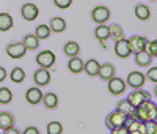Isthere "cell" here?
<instances>
[{"label": "cell", "instance_id": "1", "mask_svg": "<svg viewBox=\"0 0 157 134\" xmlns=\"http://www.w3.org/2000/svg\"><path fill=\"white\" fill-rule=\"evenodd\" d=\"M155 115H157V104L152 103L151 99L145 101L138 107H134L132 111V117L137 118L138 122H154Z\"/></svg>", "mask_w": 157, "mask_h": 134}, {"label": "cell", "instance_id": "2", "mask_svg": "<svg viewBox=\"0 0 157 134\" xmlns=\"http://www.w3.org/2000/svg\"><path fill=\"white\" fill-rule=\"evenodd\" d=\"M127 120H129V115H124V114H121V112L115 111V112H110V114L107 115V118H105V126L113 131V129L120 128V126H126V125H127Z\"/></svg>", "mask_w": 157, "mask_h": 134}, {"label": "cell", "instance_id": "3", "mask_svg": "<svg viewBox=\"0 0 157 134\" xmlns=\"http://www.w3.org/2000/svg\"><path fill=\"white\" fill-rule=\"evenodd\" d=\"M55 62H57V57L52 51H43L36 55V63L39 65V68L49 70L55 65Z\"/></svg>", "mask_w": 157, "mask_h": 134}, {"label": "cell", "instance_id": "4", "mask_svg": "<svg viewBox=\"0 0 157 134\" xmlns=\"http://www.w3.org/2000/svg\"><path fill=\"white\" fill-rule=\"evenodd\" d=\"M127 41H129V47H130V52H132V54L146 51V47H148V44H149V39H148L146 36H140V35L130 36Z\"/></svg>", "mask_w": 157, "mask_h": 134}, {"label": "cell", "instance_id": "5", "mask_svg": "<svg viewBox=\"0 0 157 134\" xmlns=\"http://www.w3.org/2000/svg\"><path fill=\"white\" fill-rule=\"evenodd\" d=\"M145 82H146V76L143 74L141 71H132V73H129V74H127L126 84H127L130 88L140 90L143 85H145Z\"/></svg>", "mask_w": 157, "mask_h": 134}, {"label": "cell", "instance_id": "6", "mask_svg": "<svg viewBox=\"0 0 157 134\" xmlns=\"http://www.w3.org/2000/svg\"><path fill=\"white\" fill-rule=\"evenodd\" d=\"M126 80H123L121 77H116V76H113L110 80H107V87H109V91L112 93V95H115V96H120V95H123L124 93V90H126Z\"/></svg>", "mask_w": 157, "mask_h": 134}, {"label": "cell", "instance_id": "7", "mask_svg": "<svg viewBox=\"0 0 157 134\" xmlns=\"http://www.w3.org/2000/svg\"><path fill=\"white\" fill-rule=\"evenodd\" d=\"M91 19H93L98 25L101 24H105L109 19H110V10L104 5H99L96 6L93 11H91Z\"/></svg>", "mask_w": 157, "mask_h": 134}, {"label": "cell", "instance_id": "8", "mask_svg": "<svg viewBox=\"0 0 157 134\" xmlns=\"http://www.w3.org/2000/svg\"><path fill=\"white\" fill-rule=\"evenodd\" d=\"M129 103L132 104V107H138L140 104H143L145 101H148V99H151V95H149V91H146V90H135V91H132L129 95Z\"/></svg>", "mask_w": 157, "mask_h": 134}, {"label": "cell", "instance_id": "9", "mask_svg": "<svg viewBox=\"0 0 157 134\" xmlns=\"http://www.w3.org/2000/svg\"><path fill=\"white\" fill-rule=\"evenodd\" d=\"M27 54V47L24 46V43H11L6 46V55H10L11 59L19 60Z\"/></svg>", "mask_w": 157, "mask_h": 134}, {"label": "cell", "instance_id": "10", "mask_svg": "<svg viewBox=\"0 0 157 134\" xmlns=\"http://www.w3.org/2000/svg\"><path fill=\"white\" fill-rule=\"evenodd\" d=\"M21 14L25 21H35L38 16H39V8L35 5V3H25L22 8H21Z\"/></svg>", "mask_w": 157, "mask_h": 134}, {"label": "cell", "instance_id": "11", "mask_svg": "<svg viewBox=\"0 0 157 134\" xmlns=\"http://www.w3.org/2000/svg\"><path fill=\"white\" fill-rule=\"evenodd\" d=\"M115 54H116V57H120V59H127L130 54V47H129V41L126 38H121V39H118V41H115Z\"/></svg>", "mask_w": 157, "mask_h": 134}, {"label": "cell", "instance_id": "12", "mask_svg": "<svg viewBox=\"0 0 157 134\" xmlns=\"http://www.w3.org/2000/svg\"><path fill=\"white\" fill-rule=\"evenodd\" d=\"M33 80L38 87H46L50 84V73L49 70H44V68H39L35 71L33 74Z\"/></svg>", "mask_w": 157, "mask_h": 134}, {"label": "cell", "instance_id": "13", "mask_svg": "<svg viewBox=\"0 0 157 134\" xmlns=\"http://www.w3.org/2000/svg\"><path fill=\"white\" fill-rule=\"evenodd\" d=\"M25 99H27L29 104L32 106H36L43 101V91L39 87H32L27 90V93H25Z\"/></svg>", "mask_w": 157, "mask_h": 134}, {"label": "cell", "instance_id": "14", "mask_svg": "<svg viewBox=\"0 0 157 134\" xmlns=\"http://www.w3.org/2000/svg\"><path fill=\"white\" fill-rule=\"evenodd\" d=\"M98 76H99L102 80H105V82H107V80H110V79L115 76V66H113L112 63H104V65H101Z\"/></svg>", "mask_w": 157, "mask_h": 134}, {"label": "cell", "instance_id": "15", "mask_svg": "<svg viewBox=\"0 0 157 134\" xmlns=\"http://www.w3.org/2000/svg\"><path fill=\"white\" fill-rule=\"evenodd\" d=\"M134 14H135V18H137L138 21H148V19L151 18V10H149V6H148V5L140 3V5H137V6H135Z\"/></svg>", "mask_w": 157, "mask_h": 134}, {"label": "cell", "instance_id": "16", "mask_svg": "<svg viewBox=\"0 0 157 134\" xmlns=\"http://www.w3.org/2000/svg\"><path fill=\"white\" fill-rule=\"evenodd\" d=\"M99 66H101V63H99L96 59H90V60L85 62V65H83V71H85L88 76L94 77V76H98V73H99Z\"/></svg>", "mask_w": 157, "mask_h": 134}, {"label": "cell", "instance_id": "17", "mask_svg": "<svg viewBox=\"0 0 157 134\" xmlns=\"http://www.w3.org/2000/svg\"><path fill=\"white\" fill-rule=\"evenodd\" d=\"M83 65H85V62L78 57V55H77V57H71L69 62H68V70H69L71 73H74V74L82 73V71H83Z\"/></svg>", "mask_w": 157, "mask_h": 134}, {"label": "cell", "instance_id": "18", "mask_svg": "<svg viewBox=\"0 0 157 134\" xmlns=\"http://www.w3.org/2000/svg\"><path fill=\"white\" fill-rule=\"evenodd\" d=\"M14 25V19L8 13H0V32H8Z\"/></svg>", "mask_w": 157, "mask_h": 134}, {"label": "cell", "instance_id": "19", "mask_svg": "<svg viewBox=\"0 0 157 134\" xmlns=\"http://www.w3.org/2000/svg\"><path fill=\"white\" fill-rule=\"evenodd\" d=\"M151 62H152V57L148 51H141L135 54V63L138 66H149Z\"/></svg>", "mask_w": 157, "mask_h": 134}, {"label": "cell", "instance_id": "20", "mask_svg": "<svg viewBox=\"0 0 157 134\" xmlns=\"http://www.w3.org/2000/svg\"><path fill=\"white\" fill-rule=\"evenodd\" d=\"M14 126V117L10 112H0V129H8Z\"/></svg>", "mask_w": 157, "mask_h": 134}, {"label": "cell", "instance_id": "21", "mask_svg": "<svg viewBox=\"0 0 157 134\" xmlns=\"http://www.w3.org/2000/svg\"><path fill=\"white\" fill-rule=\"evenodd\" d=\"M50 30L54 33H61L66 30V21H64L63 18H54L50 21Z\"/></svg>", "mask_w": 157, "mask_h": 134}, {"label": "cell", "instance_id": "22", "mask_svg": "<svg viewBox=\"0 0 157 134\" xmlns=\"http://www.w3.org/2000/svg\"><path fill=\"white\" fill-rule=\"evenodd\" d=\"M43 103L46 106V109H57L58 106V96L55 95V93H46V95H43Z\"/></svg>", "mask_w": 157, "mask_h": 134}, {"label": "cell", "instance_id": "23", "mask_svg": "<svg viewBox=\"0 0 157 134\" xmlns=\"http://www.w3.org/2000/svg\"><path fill=\"white\" fill-rule=\"evenodd\" d=\"M94 36L99 39V41H107V39L110 38V29L105 25V24H101L96 27L94 30Z\"/></svg>", "mask_w": 157, "mask_h": 134}, {"label": "cell", "instance_id": "24", "mask_svg": "<svg viewBox=\"0 0 157 134\" xmlns=\"http://www.w3.org/2000/svg\"><path fill=\"white\" fill-rule=\"evenodd\" d=\"M64 54L71 59V57H77L78 52H80V46H78V43L75 41H68L66 44H64Z\"/></svg>", "mask_w": 157, "mask_h": 134}, {"label": "cell", "instance_id": "25", "mask_svg": "<svg viewBox=\"0 0 157 134\" xmlns=\"http://www.w3.org/2000/svg\"><path fill=\"white\" fill-rule=\"evenodd\" d=\"M22 43H24L25 47H27V51H35L39 46V39L36 38V35H25Z\"/></svg>", "mask_w": 157, "mask_h": 134}, {"label": "cell", "instance_id": "26", "mask_svg": "<svg viewBox=\"0 0 157 134\" xmlns=\"http://www.w3.org/2000/svg\"><path fill=\"white\" fill-rule=\"evenodd\" d=\"M116 111L121 112V114H124V115H132L134 107H132V104L129 103V99L126 98V99H121L120 103L116 104Z\"/></svg>", "mask_w": 157, "mask_h": 134}, {"label": "cell", "instance_id": "27", "mask_svg": "<svg viewBox=\"0 0 157 134\" xmlns=\"http://www.w3.org/2000/svg\"><path fill=\"white\" fill-rule=\"evenodd\" d=\"M52 30H50V27L46 25V24H41V25H38L36 27V30H35V35L38 39H47L50 36Z\"/></svg>", "mask_w": 157, "mask_h": 134}, {"label": "cell", "instance_id": "28", "mask_svg": "<svg viewBox=\"0 0 157 134\" xmlns=\"http://www.w3.org/2000/svg\"><path fill=\"white\" fill-rule=\"evenodd\" d=\"M10 79L14 84H22L24 80H25V71L22 68H14V70L10 73Z\"/></svg>", "mask_w": 157, "mask_h": 134}, {"label": "cell", "instance_id": "29", "mask_svg": "<svg viewBox=\"0 0 157 134\" xmlns=\"http://www.w3.org/2000/svg\"><path fill=\"white\" fill-rule=\"evenodd\" d=\"M13 101V91L6 87L0 88V104H10Z\"/></svg>", "mask_w": 157, "mask_h": 134}, {"label": "cell", "instance_id": "30", "mask_svg": "<svg viewBox=\"0 0 157 134\" xmlns=\"http://www.w3.org/2000/svg\"><path fill=\"white\" fill-rule=\"evenodd\" d=\"M109 29H110V38H113L115 41H118V39H121V38H124L123 36V29L118 24H112V25H109Z\"/></svg>", "mask_w": 157, "mask_h": 134}, {"label": "cell", "instance_id": "31", "mask_svg": "<svg viewBox=\"0 0 157 134\" xmlns=\"http://www.w3.org/2000/svg\"><path fill=\"white\" fill-rule=\"evenodd\" d=\"M47 134H63V125L60 122H50L47 125Z\"/></svg>", "mask_w": 157, "mask_h": 134}, {"label": "cell", "instance_id": "32", "mask_svg": "<svg viewBox=\"0 0 157 134\" xmlns=\"http://www.w3.org/2000/svg\"><path fill=\"white\" fill-rule=\"evenodd\" d=\"M143 134H157V123L145 122V131H143Z\"/></svg>", "mask_w": 157, "mask_h": 134}, {"label": "cell", "instance_id": "33", "mask_svg": "<svg viewBox=\"0 0 157 134\" xmlns=\"http://www.w3.org/2000/svg\"><path fill=\"white\" fill-rule=\"evenodd\" d=\"M54 3L60 10H66V8H69L72 5V0H54Z\"/></svg>", "mask_w": 157, "mask_h": 134}, {"label": "cell", "instance_id": "34", "mask_svg": "<svg viewBox=\"0 0 157 134\" xmlns=\"http://www.w3.org/2000/svg\"><path fill=\"white\" fill-rule=\"evenodd\" d=\"M146 51L151 54V57H152V59H154V57H157V39H152V41H149V44H148Z\"/></svg>", "mask_w": 157, "mask_h": 134}, {"label": "cell", "instance_id": "35", "mask_svg": "<svg viewBox=\"0 0 157 134\" xmlns=\"http://www.w3.org/2000/svg\"><path fill=\"white\" fill-rule=\"evenodd\" d=\"M146 79L154 82V84H157V66H152V68L146 73Z\"/></svg>", "mask_w": 157, "mask_h": 134}, {"label": "cell", "instance_id": "36", "mask_svg": "<svg viewBox=\"0 0 157 134\" xmlns=\"http://www.w3.org/2000/svg\"><path fill=\"white\" fill-rule=\"evenodd\" d=\"M112 134H129V129H127V126H120V128L113 129Z\"/></svg>", "mask_w": 157, "mask_h": 134}, {"label": "cell", "instance_id": "37", "mask_svg": "<svg viewBox=\"0 0 157 134\" xmlns=\"http://www.w3.org/2000/svg\"><path fill=\"white\" fill-rule=\"evenodd\" d=\"M22 134H39V129L36 126H29V128H25Z\"/></svg>", "mask_w": 157, "mask_h": 134}, {"label": "cell", "instance_id": "38", "mask_svg": "<svg viewBox=\"0 0 157 134\" xmlns=\"http://www.w3.org/2000/svg\"><path fill=\"white\" fill-rule=\"evenodd\" d=\"M3 134H22L17 128H14V126H11V128H8V129H3Z\"/></svg>", "mask_w": 157, "mask_h": 134}, {"label": "cell", "instance_id": "39", "mask_svg": "<svg viewBox=\"0 0 157 134\" xmlns=\"http://www.w3.org/2000/svg\"><path fill=\"white\" fill-rule=\"evenodd\" d=\"M5 79H6V70L3 66H0V82H3Z\"/></svg>", "mask_w": 157, "mask_h": 134}, {"label": "cell", "instance_id": "40", "mask_svg": "<svg viewBox=\"0 0 157 134\" xmlns=\"http://www.w3.org/2000/svg\"><path fill=\"white\" fill-rule=\"evenodd\" d=\"M129 134H141V132L137 129V131H129Z\"/></svg>", "mask_w": 157, "mask_h": 134}, {"label": "cell", "instance_id": "41", "mask_svg": "<svg viewBox=\"0 0 157 134\" xmlns=\"http://www.w3.org/2000/svg\"><path fill=\"white\" fill-rule=\"evenodd\" d=\"M154 95L157 96V84H155V87H154Z\"/></svg>", "mask_w": 157, "mask_h": 134}, {"label": "cell", "instance_id": "42", "mask_svg": "<svg viewBox=\"0 0 157 134\" xmlns=\"http://www.w3.org/2000/svg\"><path fill=\"white\" fill-rule=\"evenodd\" d=\"M154 122H155V123H157V115H155V120H154Z\"/></svg>", "mask_w": 157, "mask_h": 134}, {"label": "cell", "instance_id": "43", "mask_svg": "<svg viewBox=\"0 0 157 134\" xmlns=\"http://www.w3.org/2000/svg\"><path fill=\"white\" fill-rule=\"evenodd\" d=\"M152 2H155V0H152Z\"/></svg>", "mask_w": 157, "mask_h": 134}]
</instances>
